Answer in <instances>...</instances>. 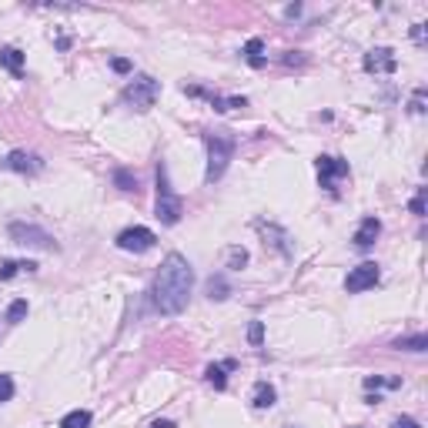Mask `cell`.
<instances>
[{"mask_svg": "<svg viewBox=\"0 0 428 428\" xmlns=\"http://www.w3.org/2000/svg\"><path fill=\"white\" fill-rule=\"evenodd\" d=\"M378 234H382V221H378V218H365L362 224H358V231H355L352 241H355L358 251H368V248L378 241Z\"/></svg>", "mask_w": 428, "mask_h": 428, "instance_id": "12", "label": "cell"}, {"mask_svg": "<svg viewBox=\"0 0 428 428\" xmlns=\"http://www.w3.org/2000/svg\"><path fill=\"white\" fill-rule=\"evenodd\" d=\"M248 341H251L254 348H261V345H264V321H251V328H248Z\"/></svg>", "mask_w": 428, "mask_h": 428, "instance_id": "25", "label": "cell"}, {"mask_svg": "<svg viewBox=\"0 0 428 428\" xmlns=\"http://www.w3.org/2000/svg\"><path fill=\"white\" fill-rule=\"evenodd\" d=\"M184 94H191V98H204L214 110L248 108V100H244V98H224V94H218V90H208V88H184Z\"/></svg>", "mask_w": 428, "mask_h": 428, "instance_id": "11", "label": "cell"}, {"mask_svg": "<svg viewBox=\"0 0 428 428\" xmlns=\"http://www.w3.org/2000/svg\"><path fill=\"white\" fill-rule=\"evenodd\" d=\"M395 428H422V425H418V418L402 415V418H395Z\"/></svg>", "mask_w": 428, "mask_h": 428, "instance_id": "31", "label": "cell"}, {"mask_svg": "<svg viewBox=\"0 0 428 428\" xmlns=\"http://www.w3.org/2000/svg\"><path fill=\"white\" fill-rule=\"evenodd\" d=\"M365 388H402V378H378V375H368L365 378Z\"/></svg>", "mask_w": 428, "mask_h": 428, "instance_id": "24", "label": "cell"}, {"mask_svg": "<svg viewBox=\"0 0 428 428\" xmlns=\"http://www.w3.org/2000/svg\"><path fill=\"white\" fill-rule=\"evenodd\" d=\"M151 428H177L174 422H171V418H157V422H154Z\"/></svg>", "mask_w": 428, "mask_h": 428, "instance_id": "33", "label": "cell"}, {"mask_svg": "<svg viewBox=\"0 0 428 428\" xmlns=\"http://www.w3.org/2000/svg\"><path fill=\"white\" fill-rule=\"evenodd\" d=\"M254 228L261 231L264 238H271V241H264V244H275V248H278V251H281V254H285V258H288V254H291V244H288V234H285V231H281V228H278V224H264V221H254Z\"/></svg>", "mask_w": 428, "mask_h": 428, "instance_id": "13", "label": "cell"}, {"mask_svg": "<svg viewBox=\"0 0 428 428\" xmlns=\"http://www.w3.org/2000/svg\"><path fill=\"white\" fill-rule=\"evenodd\" d=\"M124 104L134 110H151L154 108V100L161 98V80H154V77L141 74V77H134L131 84L124 88Z\"/></svg>", "mask_w": 428, "mask_h": 428, "instance_id": "5", "label": "cell"}, {"mask_svg": "<svg viewBox=\"0 0 428 428\" xmlns=\"http://www.w3.org/2000/svg\"><path fill=\"white\" fill-rule=\"evenodd\" d=\"M275 402H278L275 385H268V382H258V385H254V392H251V405L258 408V412H264V408H271Z\"/></svg>", "mask_w": 428, "mask_h": 428, "instance_id": "15", "label": "cell"}, {"mask_svg": "<svg viewBox=\"0 0 428 428\" xmlns=\"http://www.w3.org/2000/svg\"><path fill=\"white\" fill-rule=\"evenodd\" d=\"M425 94H428L425 88H418L415 94H412V100H408V110H412V114H425Z\"/></svg>", "mask_w": 428, "mask_h": 428, "instance_id": "26", "label": "cell"}, {"mask_svg": "<svg viewBox=\"0 0 428 428\" xmlns=\"http://www.w3.org/2000/svg\"><path fill=\"white\" fill-rule=\"evenodd\" d=\"M248 264V251L244 248H231L228 251V268H244Z\"/></svg>", "mask_w": 428, "mask_h": 428, "instance_id": "27", "label": "cell"}, {"mask_svg": "<svg viewBox=\"0 0 428 428\" xmlns=\"http://www.w3.org/2000/svg\"><path fill=\"white\" fill-rule=\"evenodd\" d=\"M408 208H412V214H418V218L425 214V187H418V194L412 198V204H408Z\"/></svg>", "mask_w": 428, "mask_h": 428, "instance_id": "29", "label": "cell"}, {"mask_svg": "<svg viewBox=\"0 0 428 428\" xmlns=\"http://www.w3.org/2000/svg\"><path fill=\"white\" fill-rule=\"evenodd\" d=\"M27 311H31V308H27V301H24V298H17V301H11V305H7V315H4V321H7V325H21V321L27 318Z\"/></svg>", "mask_w": 428, "mask_h": 428, "instance_id": "22", "label": "cell"}, {"mask_svg": "<svg viewBox=\"0 0 428 428\" xmlns=\"http://www.w3.org/2000/svg\"><path fill=\"white\" fill-rule=\"evenodd\" d=\"M154 244H157V234L151 228H141V224H134V228H124L118 234V248L121 251H131V254H144L151 251Z\"/></svg>", "mask_w": 428, "mask_h": 428, "instance_id": "6", "label": "cell"}, {"mask_svg": "<svg viewBox=\"0 0 428 428\" xmlns=\"http://www.w3.org/2000/svg\"><path fill=\"white\" fill-rule=\"evenodd\" d=\"M21 271L33 275V271H37V264H33V261H4V264H0V281H11V278L21 275Z\"/></svg>", "mask_w": 428, "mask_h": 428, "instance_id": "19", "label": "cell"}, {"mask_svg": "<svg viewBox=\"0 0 428 428\" xmlns=\"http://www.w3.org/2000/svg\"><path fill=\"white\" fill-rule=\"evenodd\" d=\"M378 278H382L378 264H375V261H362L358 268H352V271H348V278H345V291H352V295H358V291H368V288L378 285Z\"/></svg>", "mask_w": 428, "mask_h": 428, "instance_id": "8", "label": "cell"}, {"mask_svg": "<svg viewBox=\"0 0 428 428\" xmlns=\"http://www.w3.org/2000/svg\"><path fill=\"white\" fill-rule=\"evenodd\" d=\"M14 244H21V248H41V251H57V241L51 231H44L41 224H31V221H11V228H7Z\"/></svg>", "mask_w": 428, "mask_h": 428, "instance_id": "4", "label": "cell"}, {"mask_svg": "<svg viewBox=\"0 0 428 428\" xmlns=\"http://www.w3.org/2000/svg\"><path fill=\"white\" fill-rule=\"evenodd\" d=\"M392 348H398V352H425L428 338H425V335H408V338H395V341H392Z\"/></svg>", "mask_w": 428, "mask_h": 428, "instance_id": "20", "label": "cell"}, {"mask_svg": "<svg viewBox=\"0 0 428 428\" xmlns=\"http://www.w3.org/2000/svg\"><path fill=\"white\" fill-rule=\"evenodd\" d=\"M114 184L121 187V191H137V177H134L131 171L118 167V171H114Z\"/></svg>", "mask_w": 428, "mask_h": 428, "instance_id": "23", "label": "cell"}, {"mask_svg": "<svg viewBox=\"0 0 428 428\" xmlns=\"http://www.w3.org/2000/svg\"><path fill=\"white\" fill-rule=\"evenodd\" d=\"M0 67L11 71L14 77H24V54L17 47H0Z\"/></svg>", "mask_w": 428, "mask_h": 428, "instance_id": "16", "label": "cell"}, {"mask_svg": "<svg viewBox=\"0 0 428 428\" xmlns=\"http://www.w3.org/2000/svg\"><path fill=\"white\" fill-rule=\"evenodd\" d=\"M110 67H114V71H118V74H131V61H127V57H114V61H110Z\"/></svg>", "mask_w": 428, "mask_h": 428, "instance_id": "30", "label": "cell"}, {"mask_svg": "<svg viewBox=\"0 0 428 428\" xmlns=\"http://www.w3.org/2000/svg\"><path fill=\"white\" fill-rule=\"evenodd\" d=\"M14 398V378L11 375H0V402H11Z\"/></svg>", "mask_w": 428, "mask_h": 428, "instance_id": "28", "label": "cell"}, {"mask_svg": "<svg viewBox=\"0 0 428 428\" xmlns=\"http://www.w3.org/2000/svg\"><path fill=\"white\" fill-rule=\"evenodd\" d=\"M61 428H90V412L88 408H74L61 418Z\"/></svg>", "mask_w": 428, "mask_h": 428, "instance_id": "21", "label": "cell"}, {"mask_svg": "<svg viewBox=\"0 0 428 428\" xmlns=\"http://www.w3.org/2000/svg\"><path fill=\"white\" fill-rule=\"evenodd\" d=\"M241 54H244V61H248L251 67H264V64H268V57H264V41H261V37H251V41L244 44Z\"/></svg>", "mask_w": 428, "mask_h": 428, "instance_id": "17", "label": "cell"}, {"mask_svg": "<svg viewBox=\"0 0 428 428\" xmlns=\"http://www.w3.org/2000/svg\"><path fill=\"white\" fill-rule=\"evenodd\" d=\"M234 368H238L234 358H228V362H221V365H208L204 378H208V385H214L218 392H224V388H228V372H234Z\"/></svg>", "mask_w": 428, "mask_h": 428, "instance_id": "14", "label": "cell"}, {"mask_svg": "<svg viewBox=\"0 0 428 428\" xmlns=\"http://www.w3.org/2000/svg\"><path fill=\"white\" fill-rule=\"evenodd\" d=\"M315 167H318V181L325 191H335V181L348 177V171H352L345 157H331V154H321L318 161H315Z\"/></svg>", "mask_w": 428, "mask_h": 428, "instance_id": "7", "label": "cell"}, {"mask_svg": "<svg viewBox=\"0 0 428 428\" xmlns=\"http://www.w3.org/2000/svg\"><path fill=\"white\" fill-rule=\"evenodd\" d=\"M412 37L422 44V41H425V24H415V27H412Z\"/></svg>", "mask_w": 428, "mask_h": 428, "instance_id": "32", "label": "cell"}, {"mask_svg": "<svg viewBox=\"0 0 428 428\" xmlns=\"http://www.w3.org/2000/svg\"><path fill=\"white\" fill-rule=\"evenodd\" d=\"M191 288H194V271H191V264H187L184 254L171 251L165 261H161V271L154 275V285H151L154 311H161V315H181L187 308Z\"/></svg>", "mask_w": 428, "mask_h": 428, "instance_id": "1", "label": "cell"}, {"mask_svg": "<svg viewBox=\"0 0 428 428\" xmlns=\"http://www.w3.org/2000/svg\"><path fill=\"white\" fill-rule=\"evenodd\" d=\"M362 67L368 71V74H395V71H398L395 51H392V47H375V51L365 54Z\"/></svg>", "mask_w": 428, "mask_h": 428, "instance_id": "9", "label": "cell"}, {"mask_svg": "<svg viewBox=\"0 0 428 428\" xmlns=\"http://www.w3.org/2000/svg\"><path fill=\"white\" fill-rule=\"evenodd\" d=\"M0 167H7V171H17V174H41L44 171V161L37 157V154L31 151H11L4 161H0Z\"/></svg>", "mask_w": 428, "mask_h": 428, "instance_id": "10", "label": "cell"}, {"mask_svg": "<svg viewBox=\"0 0 428 428\" xmlns=\"http://www.w3.org/2000/svg\"><path fill=\"white\" fill-rule=\"evenodd\" d=\"M181 214H184V204H181V198L174 194L171 177H167V167H165V161H161V165H157V201H154V218L171 228V224L181 221Z\"/></svg>", "mask_w": 428, "mask_h": 428, "instance_id": "3", "label": "cell"}, {"mask_svg": "<svg viewBox=\"0 0 428 428\" xmlns=\"http://www.w3.org/2000/svg\"><path fill=\"white\" fill-rule=\"evenodd\" d=\"M204 144H208V171H204V181H208V184H218L221 177H224V171H228V165L234 161L238 141H234L228 131H211V134H204Z\"/></svg>", "mask_w": 428, "mask_h": 428, "instance_id": "2", "label": "cell"}, {"mask_svg": "<svg viewBox=\"0 0 428 428\" xmlns=\"http://www.w3.org/2000/svg\"><path fill=\"white\" fill-rule=\"evenodd\" d=\"M301 14V4H291V7H285V17H298Z\"/></svg>", "mask_w": 428, "mask_h": 428, "instance_id": "34", "label": "cell"}, {"mask_svg": "<svg viewBox=\"0 0 428 428\" xmlns=\"http://www.w3.org/2000/svg\"><path fill=\"white\" fill-rule=\"evenodd\" d=\"M204 291H208L211 301H224V298L231 295V285H228V278L224 275H211L208 285H204Z\"/></svg>", "mask_w": 428, "mask_h": 428, "instance_id": "18", "label": "cell"}]
</instances>
